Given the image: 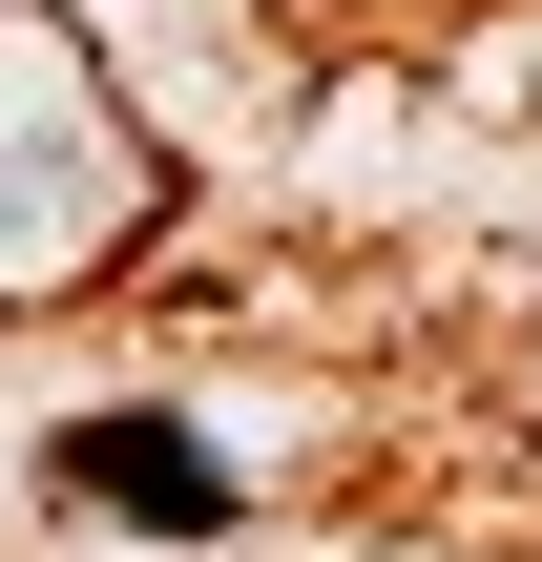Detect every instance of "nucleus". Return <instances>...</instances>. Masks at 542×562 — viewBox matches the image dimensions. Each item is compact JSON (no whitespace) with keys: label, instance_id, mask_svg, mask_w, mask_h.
Segmentation results:
<instances>
[{"label":"nucleus","instance_id":"2","mask_svg":"<svg viewBox=\"0 0 542 562\" xmlns=\"http://www.w3.org/2000/svg\"><path fill=\"white\" fill-rule=\"evenodd\" d=\"M42 501H63V521H146V542H230V521H251V480H230L167 396H84V417L42 438Z\"/></svg>","mask_w":542,"mask_h":562},{"label":"nucleus","instance_id":"1","mask_svg":"<svg viewBox=\"0 0 542 562\" xmlns=\"http://www.w3.org/2000/svg\"><path fill=\"white\" fill-rule=\"evenodd\" d=\"M146 229H167V146L104 104V63L63 21H0V313L125 271Z\"/></svg>","mask_w":542,"mask_h":562}]
</instances>
